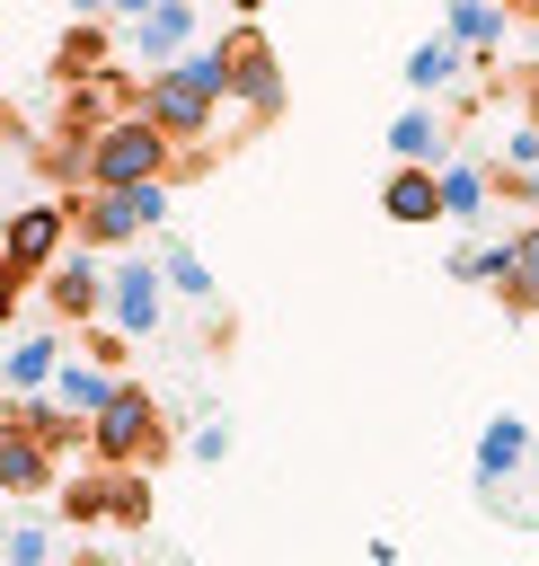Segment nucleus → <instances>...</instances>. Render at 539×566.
Listing matches in <instances>:
<instances>
[{"label": "nucleus", "instance_id": "obj_1", "mask_svg": "<svg viewBox=\"0 0 539 566\" xmlns=\"http://www.w3.org/2000/svg\"><path fill=\"white\" fill-rule=\"evenodd\" d=\"M230 106V71H221V44H194V53H177L168 71H150L141 80V115L177 142V150H194V142H212V115Z\"/></svg>", "mask_w": 539, "mask_h": 566}, {"label": "nucleus", "instance_id": "obj_2", "mask_svg": "<svg viewBox=\"0 0 539 566\" xmlns=\"http://www.w3.org/2000/svg\"><path fill=\"white\" fill-rule=\"evenodd\" d=\"M168 168H177V142L141 106L115 115L106 133H88V186H168Z\"/></svg>", "mask_w": 539, "mask_h": 566}, {"label": "nucleus", "instance_id": "obj_3", "mask_svg": "<svg viewBox=\"0 0 539 566\" xmlns=\"http://www.w3.org/2000/svg\"><path fill=\"white\" fill-rule=\"evenodd\" d=\"M159 221H168V186H88V195H71V230L88 248H124Z\"/></svg>", "mask_w": 539, "mask_h": 566}, {"label": "nucleus", "instance_id": "obj_4", "mask_svg": "<svg viewBox=\"0 0 539 566\" xmlns=\"http://www.w3.org/2000/svg\"><path fill=\"white\" fill-rule=\"evenodd\" d=\"M168 442V424H159V398L141 389V380H115V398L88 416V451L106 460V469H133V460H150Z\"/></svg>", "mask_w": 539, "mask_h": 566}, {"label": "nucleus", "instance_id": "obj_5", "mask_svg": "<svg viewBox=\"0 0 539 566\" xmlns=\"http://www.w3.org/2000/svg\"><path fill=\"white\" fill-rule=\"evenodd\" d=\"M221 71H230V97L247 106V124H274L283 115V62H274L265 27H230L221 35Z\"/></svg>", "mask_w": 539, "mask_h": 566}, {"label": "nucleus", "instance_id": "obj_6", "mask_svg": "<svg viewBox=\"0 0 539 566\" xmlns=\"http://www.w3.org/2000/svg\"><path fill=\"white\" fill-rule=\"evenodd\" d=\"M62 239H71V203H62V195L18 203V212L0 221V265H18V274H53V265H62Z\"/></svg>", "mask_w": 539, "mask_h": 566}, {"label": "nucleus", "instance_id": "obj_7", "mask_svg": "<svg viewBox=\"0 0 539 566\" xmlns=\"http://www.w3.org/2000/svg\"><path fill=\"white\" fill-rule=\"evenodd\" d=\"M124 53H133L141 71H168L177 53H194V0H159L150 18H133V27H124Z\"/></svg>", "mask_w": 539, "mask_h": 566}, {"label": "nucleus", "instance_id": "obj_8", "mask_svg": "<svg viewBox=\"0 0 539 566\" xmlns=\"http://www.w3.org/2000/svg\"><path fill=\"white\" fill-rule=\"evenodd\" d=\"M159 292H168L159 265H141V256L115 265V274H106V327H115V336H150V327H159Z\"/></svg>", "mask_w": 539, "mask_h": 566}, {"label": "nucleus", "instance_id": "obj_9", "mask_svg": "<svg viewBox=\"0 0 539 566\" xmlns=\"http://www.w3.org/2000/svg\"><path fill=\"white\" fill-rule=\"evenodd\" d=\"M106 71H115V35H106L97 18L62 27V44H53V80H62V88H80V80H106Z\"/></svg>", "mask_w": 539, "mask_h": 566}, {"label": "nucleus", "instance_id": "obj_10", "mask_svg": "<svg viewBox=\"0 0 539 566\" xmlns=\"http://www.w3.org/2000/svg\"><path fill=\"white\" fill-rule=\"evenodd\" d=\"M53 486H62V460L0 424V495H53Z\"/></svg>", "mask_w": 539, "mask_h": 566}, {"label": "nucleus", "instance_id": "obj_11", "mask_svg": "<svg viewBox=\"0 0 539 566\" xmlns=\"http://www.w3.org/2000/svg\"><path fill=\"white\" fill-rule=\"evenodd\" d=\"M53 371H62V336H18V345L0 354V389H9V398H44Z\"/></svg>", "mask_w": 539, "mask_h": 566}, {"label": "nucleus", "instance_id": "obj_12", "mask_svg": "<svg viewBox=\"0 0 539 566\" xmlns=\"http://www.w3.org/2000/svg\"><path fill=\"white\" fill-rule=\"evenodd\" d=\"M44 292H53V310H62V318H71V327H80V318H97V310H106V274H97V265H88V256H71V248H62V265H53V274H44Z\"/></svg>", "mask_w": 539, "mask_h": 566}, {"label": "nucleus", "instance_id": "obj_13", "mask_svg": "<svg viewBox=\"0 0 539 566\" xmlns=\"http://www.w3.org/2000/svg\"><path fill=\"white\" fill-rule=\"evenodd\" d=\"M0 424H9V433H27V442H44L53 460H62L71 442H88V424H80V416H62L53 398H9V416H0Z\"/></svg>", "mask_w": 539, "mask_h": 566}, {"label": "nucleus", "instance_id": "obj_14", "mask_svg": "<svg viewBox=\"0 0 539 566\" xmlns=\"http://www.w3.org/2000/svg\"><path fill=\"white\" fill-rule=\"evenodd\" d=\"M442 35L486 71V53L504 44V9H495V0H451V9H442Z\"/></svg>", "mask_w": 539, "mask_h": 566}, {"label": "nucleus", "instance_id": "obj_15", "mask_svg": "<svg viewBox=\"0 0 539 566\" xmlns=\"http://www.w3.org/2000/svg\"><path fill=\"white\" fill-rule=\"evenodd\" d=\"M521 460H530V424L521 416H486V433H477V486H504Z\"/></svg>", "mask_w": 539, "mask_h": 566}, {"label": "nucleus", "instance_id": "obj_16", "mask_svg": "<svg viewBox=\"0 0 539 566\" xmlns=\"http://www.w3.org/2000/svg\"><path fill=\"white\" fill-rule=\"evenodd\" d=\"M389 150H398V168H442L451 133H442V115H433V106H406V115L389 124Z\"/></svg>", "mask_w": 539, "mask_h": 566}, {"label": "nucleus", "instance_id": "obj_17", "mask_svg": "<svg viewBox=\"0 0 539 566\" xmlns=\"http://www.w3.org/2000/svg\"><path fill=\"white\" fill-rule=\"evenodd\" d=\"M35 168H44V177L62 186V203H71V195L88 186V133H80V124H53V133L35 142Z\"/></svg>", "mask_w": 539, "mask_h": 566}, {"label": "nucleus", "instance_id": "obj_18", "mask_svg": "<svg viewBox=\"0 0 539 566\" xmlns=\"http://www.w3.org/2000/svg\"><path fill=\"white\" fill-rule=\"evenodd\" d=\"M380 212H389V221H406V230L442 221V186H433V168H398V177L380 186Z\"/></svg>", "mask_w": 539, "mask_h": 566}, {"label": "nucleus", "instance_id": "obj_19", "mask_svg": "<svg viewBox=\"0 0 539 566\" xmlns=\"http://www.w3.org/2000/svg\"><path fill=\"white\" fill-rule=\"evenodd\" d=\"M44 398H53V407H62V416H80V424H88V416H97V407H106V398H115V371H97V363H62V371H53V389H44Z\"/></svg>", "mask_w": 539, "mask_h": 566}, {"label": "nucleus", "instance_id": "obj_20", "mask_svg": "<svg viewBox=\"0 0 539 566\" xmlns=\"http://www.w3.org/2000/svg\"><path fill=\"white\" fill-rule=\"evenodd\" d=\"M495 301H504L512 318H530V310H539V212L512 230V274H504V292H495Z\"/></svg>", "mask_w": 539, "mask_h": 566}, {"label": "nucleus", "instance_id": "obj_21", "mask_svg": "<svg viewBox=\"0 0 539 566\" xmlns=\"http://www.w3.org/2000/svg\"><path fill=\"white\" fill-rule=\"evenodd\" d=\"M459 71H468V53H459L451 35H424V44L406 53V88H415V97H433V88H451Z\"/></svg>", "mask_w": 539, "mask_h": 566}, {"label": "nucleus", "instance_id": "obj_22", "mask_svg": "<svg viewBox=\"0 0 539 566\" xmlns=\"http://www.w3.org/2000/svg\"><path fill=\"white\" fill-rule=\"evenodd\" d=\"M433 186H442V221H477L486 212V168L477 159H442Z\"/></svg>", "mask_w": 539, "mask_h": 566}, {"label": "nucleus", "instance_id": "obj_23", "mask_svg": "<svg viewBox=\"0 0 539 566\" xmlns=\"http://www.w3.org/2000/svg\"><path fill=\"white\" fill-rule=\"evenodd\" d=\"M159 283H168V292H186V301H212V265H203L186 239H168V248H159Z\"/></svg>", "mask_w": 539, "mask_h": 566}, {"label": "nucleus", "instance_id": "obj_24", "mask_svg": "<svg viewBox=\"0 0 539 566\" xmlns=\"http://www.w3.org/2000/svg\"><path fill=\"white\" fill-rule=\"evenodd\" d=\"M106 522H124V531L150 522V478L141 469H106Z\"/></svg>", "mask_w": 539, "mask_h": 566}, {"label": "nucleus", "instance_id": "obj_25", "mask_svg": "<svg viewBox=\"0 0 539 566\" xmlns=\"http://www.w3.org/2000/svg\"><path fill=\"white\" fill-rule=\"evenodd\" d=\"M53 495H62V522H106V469H88V478H62Z\"/></svg>", "mask_w": 539, "mask_h": 566}, {"label": "nucleus", "instance_id": "obj_26", "mask_svg": "<svg viewBox=\"0 0 539 566\" xmlns=\"http://www.w3.org/2000/svg\"><path fill=\"white\" fill-rule=\"evenodd\" d=\"M0 548H9V566H53V531H44V522H18Z\"/></svg>", "mask_w": 539, "mask_h": 566}, {"label": "nucleus", "instance_id": "obj_27", "mask_svg": "<svg viewBox=\"0 0 539 566\" xmlns=\"http://www.w3.org/2000/svg\"><path fill=\"white\" fill-rule=\"evenodd\" d=\"M124 345H133V336H115V327H97V336H88V363H97V371H115V380H124Z\"/></svg>", "mask_w": 539, "mask_h": 566}, {"label": "nucleus", "instance_id": "obj_28", "mask_svg": "<svg viewBox=\"0 0 539 566\" xmlns=\"http://www.w3.org/2000/svg\"><path fill=\"white\" fill-rule=\"evenodd\" d=\"M186 451H194L203 469H212V460H230V424H194V433H186Z\"/></svg>", "mask_w": 539, "mask_h": 566}, {"label": "nucleus", "instance_id": "obj_29", "mask_svg": "<svg viewBox=\"0 0 539 566\" xmlns=\"http://www.w3.org/2000/svg\"><path fill=\"white\" fill-rule=\"evenodd\" d=\"M495 168H521V177H530V168H539V124H521V133L504 142V159H495Z\"/></svg>", "mask_w": 539, "mask_h": 566}, {"label": "nucleus", "instance_id": "obj_30", "mask_svg": "<svg viewBox=\"0 0 539 566\" xmlns=\"http://www.w3.org/2000/svg\"><path fill=\"white\" fill-rule=\"evenodd\" d=\"M27 283H35V274H18V265H0V318L18 310V292H27Z\"/></svg>", "mask_w": 539, "mask_h": 566}, {"label": "nucleus", "instance_id": "obj_31", "mask_svg": "<svg viewBox=\"0 0 539 566\" xmlns=\"http://www.w3.org/2000/svg\"><path fill=\"white\" fill-rule=\"evenodd\" d=\"M521 115L539 124V62H521Z\"/></svg>", "mask_w": 539, "mask_h": 566}, {"label": "nucleus", "instance_id": "obj_32", "mask_svg": "<svg viewBox=\"0 0 539 566\" xmlns=\"http://www.w3.org/2000/svg\"><path fill=\"white\" fill-rule=\"evenodd\" d=\"M230 9H239V27H256V18H265V0H230Z\"/></svg>", "mask_w": 539, "mask_h": 566}, {"label": "nucleus", "instance_id": "obj_33", "mask_svg": "<svg viewBox=\"0 0 539 566\" xmlns=\"http://www.w3.org/2000/svg\"><path fill=\"white\" fill-rule=\"evenodd\" d=\"M106 9H124V18H150V9H159V0H106Z\"/></svg>", "mask_w": 539, "mask_h": 566}, {"label": "nucleus", "instance_id": "obj_34", "mask_svg": "<svg viewBox=\"0 0 539 566\" xmlns=\"http://www.w3.org/2000/svg\"><path fill=\"white\" fill-rule=\"evenodd\" d=\"M97 9H106V0H71V18H97Z\"/></svg>", "mask_w": 539, "mask_h": 566}, {"label": "nucleus", "instance_id": "obj_35", "mask_svg": "<svg viewBox=\"0 0 539 566\" xmlns=\"http://www.w3.org/2000/svg\"><path fill=\"white\" fill-rule=\"evenodd\" d=\"M62 566H115V557H88V548H80V557H62Z\"/></svg>", "mask_w": 539, "mask_h": 566}, {"label": "nucleus", "instance_id": "obj_36", "mask_svg": "<svg viewBox=\"0 0 539 566\" xmlns=\"http://www.w3.org/2000/svg\"><path fill=\"white\" fill-rule=\"evenodd\" d=\"M0 416H9V389H0Z\"/></svg>", "mask_w": 539, "mask_h": 566}]
</instances>
